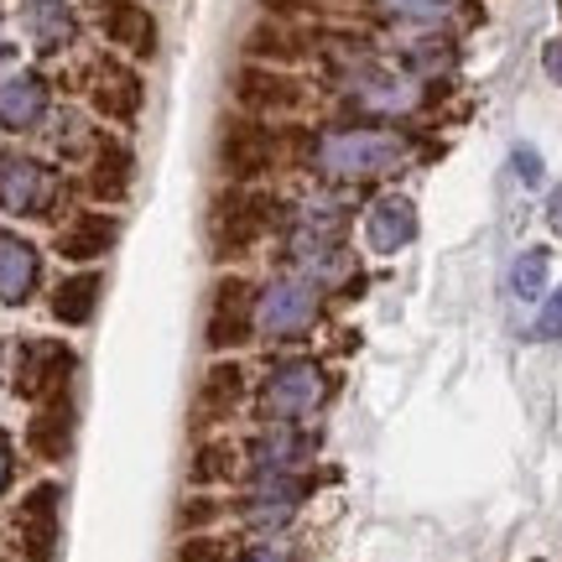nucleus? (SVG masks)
Returning <instances> with one entry per match:
<instances>
[{"instance_id": "1", "label": "nucleus", "mask_w": 562, "mask_h": 562, "mask_svg": "<svg viewBox=\"0 0 562 562\" xmlns=\"http://www.w3.org/2000/svg\"><path fill=\"white\" fill-rule=\"evenodd\" d=\"M406 157V140L391 131H334L318 140V167L328 178H381Z\"/></svg>"}, {"instance_id": "2", "label": "nucleus", "mask_w": 562, "mask_h": 562, "mask_svg": "<svg viewBox=\"0 0 562 562\" xmlns=\"http://www.w3.org/2000/svg\"><path fill=\"white\" fill-rule=\"evenodd\" d=\"M318 318V286L302 277L271 281L256 302V328H266L271 339H297L302 328H313Z\"/></svg>"}, {"instance_id": "3", "label": "nucleus", "mask_w": 562, "mask_h": 562, "mask_svg": "<svg viewBox=\"0 0 562 562\" xmlns=\"http://www.w3.org/2000/svg\"><path fill=\"white\" fill-rule=\"evenodd\" d=\"M277 203L266 199V193H229V199L214 209V250L220 256H235L245 245H256L277 224Z\"/></svg>"}, {"instance_id": "4", "label": "nucleus", "mask_w": 562, "mask_h": 562, "mask_svg": "<svg viewBox=\"0 0 562 562\" xmlns=\"http://www.w3.org/2000/svg\"><path fill=\"white\" fill-rule=\"evenodd\" d=\"M58 199V178L21 151H0V209L5 214H47Z\"/></svg>"}, {"instance_id": "5", "label": "nucleus", "mask_w": 562, "mask_h": 562, "mask_svg": "<svg viewBox=\"0 0 562 562\" xmlns=\"http://www.w3.org/2000/svg\"><path fill=\"white\" fill-rule=\"evenodd\" d=\"M318 402H323V370L318 364H307V360L277 370V375L266 381V391H261V412L266 417H277V422L307 417Z\"/></svg>"}, {"instance_id": "6", "label": "nucleus", "mask_w": 562, "mask_h": 562, "mask_svg": "<svg viewBox=\"0 0 562 562\" xmlns=\"http://www.w3.org/2000/svg\"><path fill=\"white\" fill-rule=\"evenodd\" d=\"M58 484H37L16 510V531H21V558L26 562H53L58 552Z\"/></svg>"}, {"instance_id": "7", "label": "nucleus", "mask_w": 562, "mask_h": 562, "mask_svg": "<svg viewBox=\"0 0 562 562\" xmlns=\"http://www.w3.org/2000/svg\"><path fill=\"white\" fill-rule=\"evenodd\" d=\"M256 334V307L250 286L240 277H224L214 286V313H209V349H240Z\"/></svg>"}, {"instance_id": "8", "label": "nucleus", "mask_w": 562, "mask_h": 562, "mask_svg": "<svg viewBox=\"0 0 562 562\" xmlns=\"http://www.w3.org/2000/svg\"><path fill=\"white\" fill-rule=\"evenodd\" d=\"M74 349L68 344H53V339H37L26 344V364H21V396H37V402H53V396H63L68 391V381H74Z\"/></svg>"}, {"instance_id": "9", "label": "nucleus", "mask_w": 562, "mask_h": 562, "mask_svg": "<svg viewBox=\"0 0 562 562\" xmlns=\"http://www.w3.org/2000/svg\"><path fill=\"white\" fill-rule=\"evenodd\" d=\"M37 277H42L37 245L5 229V235H0V302H5V307H21V302L37 292Z\"/></svg>"}, {"instance_id": "10", "label": "nucleus", "mask_w": 562, "mask_h": 562, "mask_svg": "<svg viewBox=\"0 0 562 562\" xmlns=\"http://www.w3.org/2000/svg\"><path fill=\"white\" fill-rule=\"evenodd\" d=\"M89 104H94L100 115H110V121H136V110H140L136 68H125V63H100L94 79H89Z\"/></svg>"}, {"instance_id": "11", "label": "nucleus", "mask_w": 562, "mask_h": 562, "mask_svg": "<svg viewBox=\"0 0 562 562\" xmlns=\"http://www.w3.org/2000/svg\"><path fill=\"white\" fill-rule=\"evenodd\" d=\"M26 442H32V453L47 463L68 459V448H74V406H68V391L53 396V402H42L26 422Z\"/></svg>"}, {"instance_id": "12", "label": "nucleus", "mask_w": 562, "mask_h": 562, "mask_svg": "<svg viewBox=\"0 0 562 562\" xmlns=\"http://www.w3.org/2000/svg\"><path fill=\"white\" fill-rule=\"evenodd\" d=\"M417 235V209L406 199H381L370 203V214H364V240L375 256H396L402 245H412Z\"/></svg>"}, {"instance_id": "13", "label": "nucleus", "mask_w": 562, "mask_h": 562, "mask_svg": "<svg viewBox=\"0 0 562 562\" xmlns=\"http://www.w3.org/2000/svg\"><path fill=\"white\" fill-rule=\"evenodd\" d=\"M104 32L136 58H157V16L136 0H104Z\"/></svg>"}, {"instance_id": "14", "label": "nucleus", "mask_w": 562, "mask_h": 562, "mask_svg": "<svg viewBox=\"0 0 562 562\" xmlns=\"http://www.w3.org/2000/svg\"><path fill=\"white\" fill-rule=\"evenodd\" d=\"M115 235H121L115 214H79L58 235V256L63 261H100L104 250H115Z\"/></svg>"}, {"instance_id": "15", "label": "nucleus", "mask_w": 562, "mask_h": 562, "mask_svg": "<svg viewBox=\"0 0 562 562\" xmlns=\"http://www.w3.org/2000/svg\"><path fill=\"white\" fill-rule=\"evenodd\" d=\"M47 115V83L37 74H16L0 83V125L5 131H32Z\"/></svg>"}, {"instance_id": "16", "label": "nucleus", "mask_w": 562, "mask_h": 562, "mask_svg": "<svg viewBox=\"0 0 562 562\" xmlns=\"http://www.w3.org/2000/svg\"><path fill=\"white\" fill-rule=\"evenodd\" d=\"M235 100L245 110H286V104H297V83L271 74V68H240L235 74Z\"/></svg>"}, {"instance_id": "17", "label": "nucleus", "mask_w": 562, "mask_h": 562, "mask_svg": "<svg viewBox=\"0 0 562 562\" xmlns=\"http://www.w3.org/2000/svg\"><path fill=\"white\" fill-rule=\"evenodd\" d=\"M100 286L104 281L94 271H79V277H68L53 292V318L68 323V328H83V323L94 318V307H100Z\"/></svg>"}, {"instance_id": "18", "label": "nucleus", "mask_w": 562, "mask_h": 562, "mask_svg": "<svg viewBox=\"0 0 562 562\" xmlns=\"http://www.w3.org/2000/svg\"><path fill=\"white\" fill-rule=\"evenodd\" d=\"M266 146H271V140H266L256 125H240V131H229V136L220 140V161L235 172V178H256L266 161H271Z\"/></svg>"}, {"instance_id": "19", "label": "nucleus", "mask_w": 562, "mask_h": 562, "mask_svg": "<svg viewBox=\"0 0 562 562\" xmlns=\"http://www.w3.org/2000/svg\"><path fill=\"white\" fill-rule=\"evenodd\" d=\"M131 172H136V161L125 146H100V157H94V172H89V193L94 199H125V188H131Z\"/></svg>"}, {"instance_id": "20", "label": "nucleus", "mask_w": 562, "mask_h": 562, "mask_svg": "<svg viewBox=\"0 0 562 562\" xmlns=\"http://www.w3.org/2000/svg\"><path fill=\"white\" fill-rule=\"evenodd\" d=\"M240 396H245V370L240 364H229V360L209 364V375H203V406H209V412H229Z\"/></svg>"}, {"instance_id": "21", "label": "nucleus", "mask_w": 562, "mask_h": 562, "mask_svg": "<svg viewBox=\"0 0 562 562\" xmlns=\"http://www.w3.org/2000/svg\"><path fill=\"white\" fill-rule=\"evenodd\" d=\"M256 459H261V469H292V463L307 459V438L302 432H271V438L256 442Z\"/></svg>"}, {"instance_id": "22", "label": "nucleus", "mask_w": 562, "mask_h": 562, "mask_svg": "<svg viewBox=\"0 0 562 562\" xmlns=\"http://www.w3.org/2000/svg\"><path fill=\"white\" fill-rule=\"evenodd\" d=\"M510 292H516V297H542L547 292V250H526L521 261L510 266Z\"/></svg>"}, {"instance_id": "23", "label": "nucleus", "mask_w": 562, "mask_h": 562, "mask_svg": "<svg viewBox=\"0 0 562 562\" xmlns=\"http://www.w3.org/2000/svg\"><path fill=\"white\" fill-rule=\"evenodd\" d=\"M459 5L463 0H381V11L396 21H442V16H453Z\"/></svg>"}, {"instance_id": "24", "label": "nucleus", "mask_w": 562, "mask_h": 562, "mask_svg": "<svg viewBox=\"0 0 562 562\" xmlns=\"http://www.w3.org/2000/svg\"><path fill=\"white\" fill-rule=\"evenodd\" d=\"M235 469V448L229 442H203L199 459H193V484H220Z\"/></svg>"}, {"instance_id": "25", "label": "nucleus", "mask_w": 562, "mask_h": 562, "mask_svg": "<svg viewBox=\"0 0 562 562\" xmlns=\"http://www.w3.org/2000/svg\"><path fill=\"white\" fill-rule=\"evenodd\" d=\"M172 562H224V542L220 537H188Z\"/></svg>"}, {"instance_id": "26", "label": "nucleus", "mask_w": 562, "mask_h": 562, "mask_svg": "<svg viewBox=\"0 0 562 562\" xmlns=\"http://www.w3.org/2000/svg\"><path fill=\"white\" fill-rule=\"evenodd\" d=\"M537 339H562V286L547 297L542 318H537Z\"/></svg>"}, {"instance_id": "27", "label": "nucleus", "mask_w": 562, "mask_h": 562, "mask_svg": "<svg viewBox=\"0 0 562 562\" xmlns=\"http://www.w3.org/2000/svg\"><path fill=\"white\" fill-rule=\"evenodd\" d=\"M214 516H220V505H214V501H188V505H182V526H188V531L209 526Z\"/></svg>"}, {"instance_id": "28", "label": "nucleus", "mask_w": 562, "mask_h": 562, "mask_svg": "<svg viewBox=\"0 0 562 562\" xmlns=\"http://www.w3.org/2000/svg\"><path fill=\"white\" fill-rule=\"evenodd\" d=\"M516 172H521L526 182H542V157H537L531 146H516Z\"/></svg>"}, {"instance_id": "29", "label": "nucleus", "mask_w": 562, "mask_h": 562, "mask_svg": "<svg viewBox=\"0 0 562 562\" xmlns=\"http://www.w3.org/2000/svg\"><path fill=\"white\" fill-rule=\"evenodd\" d=\"M542 68H547V74H552V79L562 83V37H552V42H547V53H542Z\"/></svg>"}, {"instance_id": "30", "label": "nucleus", "mask_w": 562, "mask_h": 562, "mask_svg": "<svg viewBox=\"0 0 562 562\" xmlns=\"http://www.w3.org/2000/svg\"><path fill=\"white\" fill-rule=\"evenodd\" d=\"M11 469H16V459H11V438L0 432V495H5V484H11Z\"/></svg>"}, {"instance_id": "31", "label": "nucleus", "mask_w": 562, "mask_h": 562, "mask_svg": "<svg viewBox=\"0 0 562 562\" xmlns=\"http://www.w3.org/2000/svg\"><path fill=\"white\" fill-rule=\"evenodd\" d=\"M547 220H552V229L562 235V188L552 193V199H547Z\"/></svg>"}, {"instance_id": "32", "label": "nucleus", "mask_w": 562, "mask_h": 562, "mask_svg": "<svg viewBox=\"0 0 562 562\" xmlns=\"http://www.w3.org/2000/svg\"><path fill=\"white\" fill-rule=\"evenodd\" d=\"M240 562H286L281 552H271V547H256V552H245Z\"/></svg>"}, {"instance_id": "33", "label": "nucleus", "mask_w": 562, "mask_h": 562, "mask_svg": "<svg viewBox=\"0 0 562 562\" xmlns=\"http://www.w3.org/2000/svg\"><path fill=\"white\" fill-rule=\"evenodd\" d=\"M42 5H58V0H42Z\"/></svg>"}, {"instance_id": "34", "label": "nucleus", "mask_w": 562, "mask_h": 562, "mask_svg": "<svg viewBox=\"0 0 562 562\" xmlns=\"http://www.w3.org/2000/svg\"><path fill=\"white\" fill-rule=\"evenodd\" d=\"M0 53H5V47H0Z\"/></svg>"}]
</instances>
